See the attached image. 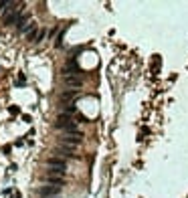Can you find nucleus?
Segmentation results:
<instances>
[{
    "label": "nucleus",
    "instance_id": "nucleus-1",
    "mask_svg": "<svg viewBox=\"0 0 188 198\" xmlns=\"http://www.w3.org/2000/svg\"><path fill=\"white\" fill-rule=\"evenodd\" d=\"M22 16V4H10L8 10L2 12V22L4 24H12V22H18V18Z\"/></svg>",
    "mask_w": 188,
    "mask_h": 198
},
{
    "label": "nucleus",
    "instance_id": "nucleus-2",
    "mask_svg": "<svg viewBox=\"0 0 188 198\" xmlns=\"http://www.w3.org/2000/svg\"><path fill=\"white\" fill-rule=\"evenodd\" d=\"M49 166V176H65V170H67V164L65 160H59V158H49L47 162Z\"/></svg>",
    "mask_w": 188,
    "mask_h": 198
},
{
    "label": "nucleus",
    "instance_id": "nucleus-3",
    "mask_svg": "<svg viewBox=\"0 0 188 198\" xmlns=\"http://www.w3.org/2000/svg\"><path fill=\"white\" fill-rule=\"evenodd\" d=\"M81 140H83V133H81L79 129H73V131H63V138H61V144H65V146H73V148H77V146L81 144Z\"/></svg>",
    "mask_w": 188,
    "mask_h": 198
},
{
    "label": "nucleus",
    "instance_id": "nucleus-4",
    "mask_svg": "<svg viewBox=\"0 0 188 198\" xmlns=\"http://www.w3.org/2000/svg\"><path fill=\"white\" fill-rule=\"evenodd\" d=\"M55 125L59 127V129H63V131H73V129H77V123H75V119L71 117V115H67V113H61L57 121H55Z\"/></svg>",
    "mask_w": 188,
    "mask_h": 198
},
{
    "label": "nucleus",
    "instance_id": "nucleus-5",
    "mask_svg": "<svg viewBox=\"0 0 188 198\" xmlns=\"http://www.w3.org/2000/svg\"><path fill=\"white\" fill-rule=\"evenodd\" d=\"M59 194H61V186H55V184L39 188V196L41 198H59Z\"/></svg>",
    "mask_w": 188,
    "mask_h": 198
},
{
    "label": "nucleus",
    "instance_id": "nucleus-6",
    "mask_svg": "<svg viewBox=\"0 0 188 198\" xmlns=\"http://www.w3.org/2000/svg\"><path fill=\"white\" fill-rule=\"evenodd\" d=\"M63 83H65L67 87L75 89V87H81V77H79L77 73H65V75H63Z\"/></svg>",
    "mask_w": 188,
    "mask_h": 198
},
{
    "label": "nucleus",
    "instance_id": "nucleus-7",
    "mask_svg": "<svg viewBox=\"0 0 188 198\" xmlns=\"http://www.w3.org/2000/svg\"><path fill=\"white\" fill-rule=\"evenodd\" d=\"M75 99V91H65L63 95H61V101L63 103H67V105H71V101Z\"/></svg>",
    "mask_w": 188,
    "mask_h": 198
},
{
    "label": "nucleus",
    "instance_id": "nucleus-8",
    "mask_svg": "<svg viewBox=\"0 0 188 198\" xmlns=\"http://www.w3.org/2000/svg\"><path fill=\"white\" fill-rule=\"evenodd\" d=\"M47 178H49V182L55 184V186H63V182H65L61 176H49V174H47Z\"/></svg>",
    "mask_w": 188,
    "mask_h": 198
}]
</instances>
